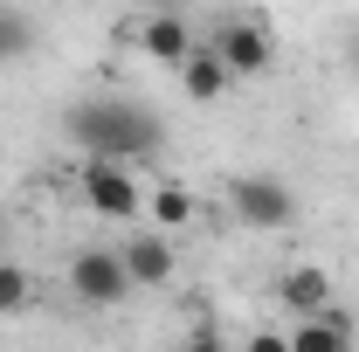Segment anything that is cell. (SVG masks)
<instances>
[{
	"mask_svg": "<svg viewBox=\"0 0 359 352\" xmlns=\"http://www.w3.org/2000/svg\"><path fill=\"white\" fill-rule=\"evenodd\" d=\"M69 290H76L90 311H111V304L132 297V276L118 263V249H76V256H69Z\"/></svg>",
	"mask_w": 359,
	"mask_h": 352,
	"instance_id": "obj_5",
	"label": "cell"
},
{
	"mask_svg": "<svg viewBox=\"0 0 359 352\" xmlns=\"http://www.w3.org/2000/svg\"><path fill=\"white\" fill-rule=\"evenodd\" d=\"M228 83H235V76L222 69V55H215V48H194V55L180 62V90H187L194 104H215V97H222Z\"/></svg>",
	"mask_w": 359,
	"mask_h": 352,
	"instance_id": "obj_10",
	"label": "cell"
},
{
	"mask_svg": "<svg viewBox=\"0 0 359 352\" xmlns=\"http://www.w3.org/2000/svg\"><path fill=\"white\" fill-rule=\"evenodd\" d=\"M276 304L290 311V325H304V318H325V311H332V269H318V263L283 269V276H276Z\"/></svg>",
	"mask_w": 359,
	"mask_h": 352,
	"instance_id": "obj_7",
	"label": "cell"
},
{
	"mask_svg": "<svg viewBox=\"0 0 359 352\" xmlns=\"http://www.w3.org/2000/svg\"><path fill=\"white\" fill-rule=\"evenodd\" d=\"M228 215L242 228H256V235H276V228L297 221V194H290V180H276V173H235L228 180Z\"/></svg>",
	"mask_w": 359,
	"mask_h": 352,
	"instance_id": "obj_2",
	"label": "cell"
},
{
	"mask_svg": "<svg viewBox=\"0 0 359 352\" xmlns=\"http://www.w3.org/2000/svg\"><path fill=\"white\" fill-rule=\"evenodd\" d=\"M138 48H145V55H159L166 69H180L201 42H194V28L180 21L173 7H159V14H145V21H138Z\"/></svg>",
	"mask_w": 359,
	"mask_h": 352,
	"instance_id": "obj_8",
	"label": "cell"
},
{
	"mask_svg": "<svg viewBox=\"0 0 359 352\" xmlns=\"http://www.w3.org/2000/svg\"><path fill=\"white\" fill-rule=\"evenodd\" d=\"M242 352H290V332H249Z\"/></svg>",
	"mask_w": 359,
	"mask_h": 352,
	"instance_id": "obj_14",
	"label": "cell"
},
{
	"mask_svg": "<svg viewBox=\"0 0 359 352\" xmlns=\"http://www.w3.org/2000/svg\"><path fill=\"white\" fill-rule=\"evenodd\" d=\"M215 55H222V69L228 76H263L269 62H276V35H269L256 14H228L222 28H215Z\"/></svg>",
	"mask_w": 359,
	"mask_h": 352,
	"instance_id": "obj_4",
	"label": "cell"
},
{
	"mask_svg": "<svg viewBox=\"0 0 359 352\" xmlns=\"http://www.w3.org/2000/svg\"><path fill=\"white\" fill-rule=\"evenodd\" d=\"M62 138L83 152V159H104V166H152L166 152V118L138 97H76L62 111Z\"/></svg>",
	"mask_w": 359,
	"mask_h": 352,
	"instance_id": "obj_1",
	"label": "cell"
},
{
	"mask_svg": "<svg viewBox=\"0 0 359 352\" xmlns=\"http://www.w3.org/2000/svg\"><path fill=\"white\" fill-rule=\"evenodd\" d=\"M187 352H228V346H222V339H215V325H201V332L187 339Z\"/></svg>",
	"mask_w": 359,
	"mask_h": 352,
	"instance_id": "obj_15",
	"label": "cell"
},
{
	"mask_svg": "<svg viewBox=\"0 0 359 352\" xmlns=\"http://www.w3.org/2000/svg\"><path fill=\"white\" fill-rule=\"evenodd\" d=\"M290 352H353V318L332 304L325 318H304V325H290Z\"/></svg>",
	"mask_w": 359,
	"mask_h": 352,
	"instance_id": "obj_9",
	"label": "cell"
},
{
	"mask_svg": "<svg viewBox=\"0 0 359 352\" xmlns=\"http://www.w3.org/2000/svg\"><path fill=\"white\" fill-rule=\"evenodd\" d=\"M118 263H125V276H132V290H166V283L180 276V256H173V242H166V235H152V228L125 235Z\"/></svg>",
	"mask_w": 359,
	"mask_h": 352,
	"instance_id": "obj_6",
	"label": "cell"
},
{
	"mask_svg": "<svg viewBox=\"0 0 359 352\" xmlns=\"http://www.w3.org/2000/svg\"><path fill=\"white\" fill-rule=\"evenodd\" d=\"M42 42V21L28 7H0V62H28Z\"/></svg>",
	"mask_w": 359,
	"mask_h": 352,
	"instance_id": "obj_11",
	"label": "cell"
},
{
	"mask_svg": "<svg viewBox=\"0 0 359 352\" xmlns=\"http://www.w3.org/2000/svg\"><path fill=\"white\" fill-rule=\"evenodd\" d=\"M145 215H152V221H166V228H180V221H194V194H187L180 180H166V187L145 201Z\"/></svg>",
	"mask_w": 359,
	"mask_h": 352,
	"instance_id": "obj_12",
	"label": "cell"
},
{
	"mask_svg": "<svg viewBox=\"0 0 359 352\" xmlns=\"http://www.w3.org/2000/svg\"><path fill=\"white\" fill-rule=\"evenodd\" d=\"M28 297H35V276H28L21 263H0V318H7V311H21Z\"/></svg>",
	"mask_w": 359,
	"mask_h": 352,
	"instance_id": "obj_13",
	"label": "cell"
},
{
	"mask_svg": "<svg viewBox=\"0 0 359 352\" xmlns=\"http://www.w3.org/2000/svg\"><path fill=\"white\" fill-rule=\"evenodd\" d=\"M76 187H83V208L104 221H138L145 215V194H138L132 166H104V159H83L76 166Z\"/></svg>",
	"mask_w": 359,
	"mask_h": 352,
	"instance_id": "obj_3",
	"label": "cell"
},
{
	"mask_svg": "<svg viewBox=\"0 0 359 352\" xmlns=\"http://www.w3.org/2000/svg\"><path fill=\"white\" fill-rule=\"evenodd\" d=\"M0 263H7V215H0Z\"/></svg>",
	"mask_w": 359,
	"mask_h": 352,
	"instance_id": "obj_16",
	"label": "cell"
}]
</instances>
